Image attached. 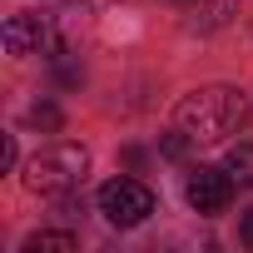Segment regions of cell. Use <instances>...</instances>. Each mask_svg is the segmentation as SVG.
I'll use <instances>...</instances> for the list:
<instances>
[{"label": "cell", "mask_w": 253, "mask_h": 253, "mask_svg": "<svg viewBox=\"0 0 253 253\" xmlns=\"http://www.w3.org/2000/svg\"><path fill=\"white\" fill-rule=\"evenodd\" d=\"M223 169L233 174V184H248L253 189V144H233L228 159H223Z\"/></svg>", "instance_id": "8"}, {"label": "cell", "mask_w": 253, "mask_h": 253, "mask_svg": "<svg viewBox=\"0 0 253 253\" xmlns=\"http://www.w3.org/2000/svg\"><path fill=\"white\" fill-rule=\"evenodd\" d=\"M238 15V0H189V30H218Z\"/></svg>", "instance_id": "6"}, {"label": "cell", "mask_w": 253, "mask_h": 253, "mask_svg": "<svg viewBox=\"0 0 253 253\" xmlns=\"http://www.w3.org/2000/svg\"><path fill=\"white\" fill-rule=\"evenodd\" d=\"M238 238H243V243H248V248H253V209H248V213H243V223H238Z\"/></svg>", "instance_id": "12"}, {"label": "cell", "mask_w": 253, "mask_h": 253, "mask_svg": "<svg viewBox=\"0 0 253 253\" xmlns=\"http://www.w3.org/2000/svg\"><path fill=\"white\" fill-rule=\"evenodd\" d=\"M30 124H35V129H60L65 114H60L50 99H40V104H30Z\"/></svg>", "instance_id": "9"}, {"label": "cell", "mask_w": 253, "mask_h": 253, "mask_svg": "<svg viewBox=\"0 0 253 253\" xmlns=\"http://www.w3.org/2000/svg\"><path fill=\"white\" fill-rule=\"evenodd\" d=\"M89 174V149L84 144H50L25 164V189L40 199H65L84 184Z\"/></svg>", "instance_id": "2"}, {"label": "cell", "mask_w": 253, "mask_h": 253, "mask_svg": "<svg viewBox=\"0 0 253 253\" xmlns=\"http://www.w3.org/2000/svg\"><path fill=\"white\" fill-rule=\"evenodd\" d=\"M0 40H5V50H10V55H35V50H45L50 30H45V20H40V15H10V20H5V30H0Z\"/></svg>", "instance_id": "5"}, {"label": "cell", "mask_w": 253, "mask_h": 253, "mask_svg": "<svg viewBox=\"0 0 253 253\" xmlns=\"http://www.w3.org/2000/svg\"><path fill=\"white\" fill-rule=\"evenodd\" d=\"M15 134H5V139H0V169H15Z\"/></svg>", "instance_id": "11"}, {"label": "cell", "mask_w": 253, "mask_h": 253, "mask_svg": "<svg viewBox=\"0 0 253 253\" xmlns=\"http://www.w3.org/2000/svg\"><path fill=\"white\" fill-rule=\"evenodd\" d=\"M243 119H248V99H243V89H233V84L194 89V94H184L179 109H174V124H179L184 134H194V144H199V139H204V144L228 139Z\"/></svg>", "instance_id": "1"}, {"label": "cell", "mask_w": 253, "mask_h": 253, "mask_svg": "<svg viewBox=\"0 0 253 253\" xmlns=\"http://www.w3.org/2000/svg\"><path fill=\"white\" fill-rule=\"evenodd\" d=\"M75 248H80L75 233H50L45 228V233H30L25 238V253H75Z\"/></svg>", "instance_id": "7"}, {"label": "cell", "mask_w": 253, "mask_h": 253, "mask_svg": "<svg viewBox=\"0 0 253 253\" xmlns=\"http://www.w3.org/2000/svg\"><path fill=\"white\" fill-rule=\"evenodd\" d=\"M184 199H189L199 213H223L228 199H233V174L218 169V164H199V169H189V179H184Z\"/></svg>", "instance_id": "4"}, {"label": "cell", "mask_w": 253, "mask_h": 253, "mask_svg": "<svg viewBox=\"0 0 253 253\" xmlns=\"http://www.w3.org/2000/svg\"><path fill=\"white\" fill-rule=\"evenodd\" d=\"M189 144H194V134H184V129H174V134H164V159H189Z\"/></svg>", "instance_id": "10"}, {"label": "cell", "mask_w": 253, "mask_h": 253, "mask_svg": "<svg viewBox=\"0 0 253 253\" xmlns=\"http://www.w3.org/2000/svg\"><path fill=\"white\" fill-rule=\"evenodd\" d=\"M99 213L114 228H139L154 213V194L139 179H109V184H99Z\"/></svg>", "instance_id": "3"}]
</instances>
